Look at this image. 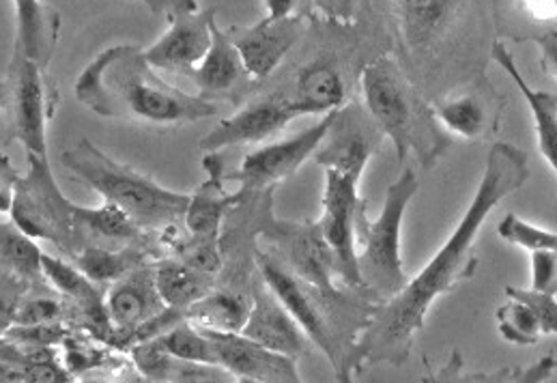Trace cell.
I'll list each match as a JSON object with an SVG mask.
<instances>
[{"label": "cell", "mask_w": 557, "mask_h": 383, "mask_svg": "<svg viewBox=\"0 0 557 383\" xmlns=\"http://www.w3.org/2000/svg\"><path fill=\"white\" fill-rule=\"evenodd\" d=\"M528 177L530 166L525 151L510 143H495L491 147L478 190L448 242L416 279L376 306L356 345L360 371L376 365L403 367L409 360L413 341L418 332L424 330L433 301L440 295L453 293L475 274L478 257L473 242L486 218L506 196L521 190Z\"/></svg>", "instance_id": "cell-1"}, {"label": "cell", "mask_w": 557, "mask_h": 383, "mask_svg": "<svg viewBox=\"0 0 557 383\" xmlns=\"http://www.w3.org/2000/svg\"><path fill=\"white\" fill-rule=\"evenodd\" d=\"M74 94L99 116L151 127H180L220 112L213 101L189 96L160 78L136 46L99 52L78 76Z\"/></svg>", "instance_id": "cell-2"}, {"label": "cell", "mask_w": 557, "mask_h": 383, "mask_svg": "<svg viewBox=\"0 0 557 383\" xmlns=\"http://www.w3.org/2000/svg\"><path fill=\"white\" fill-rule=\"evenodd\" d=\"M255 263L265 287L278 297L308 343L325 354L338 383H354V375L360 373L356 345L379 304L349 288L304 283L265 250H255Z\"/></svg>", "instance_id": "cell-3"}, {"label": "cell", "mask_w": 557, "mask_h": 383, "mask_svg": "<svg viewBox=\"0 0 557 383\" xmlns=\"http://www.w3.org/2000/svg\"><path fill=\"white\" fill-rule=\"evenodd\" d=\"M362 91L369 116L392 138L398 160L407 162L413 153L420 166L431 171L448 151L450 136L398 63L389 57L374 59L362 72Z\"/></svg>", "instance_id": "cell-4"}, {"label": "cell", "mask_w": 557, "mask_h": 383, "mask_svg": "<svg viewBox=\"0 0 557 383\" xmlns=\"http://www.w3.org/2000/svg\"><path fill=\"white\" fill-rule=\"evenodd\" d=\"M61 162L76 180L97 192L103 202L114 205L127 215L143 233L177 228V222L186 215L189 194L169 190L132 166L112 160L89 138L65 149Z\"/></svg>", "instance_id": "cell-5"}, {"label": "cell", "mask_w": 557, "mask_h": 383, "mask_svg": "<svg viewBox=\"0 0 557 383\" xmlns=\"http://www.w3.org/2000/svg\"><path fill=\"white\" fill-rule=\"evenodd\" d=\"M418 192L413 169L403 175L385 192V202L376 220L367 213L362 200L356 213V265L364 295L374 304H383L409 283L400 259V226L409 202Z\"/></svg>", "instance_id": "cell-6"}, {"label": "cell", "mask_w": 557, "mask_h": 383, "mask_svg": "<svg viewBox=\"0 0 557 383\" xmlns=\"http://www.w3.org/2000/svg\"><path fill=\"white\" fill-rule=\"evenodd\" d=\"M28 173L20 177L11 220L30 239H46L61 250L74 255V211L76 205L65 198V194L54 182L48 158L28 156Z\"/></svg>", "instance_id": "cell-7"}, {"label": "cell", "mask_w": 557, "mask_h": 383, "mask_svg": "<svg viewBox=\"0 0 557 383\" xmlns=\"http://www.w3.org/2000/svg\"><path fill=\"white\" fill-rule=\"evenodd\" d=\"M4 89V110L9 112L13 136L24 145L28 156L46 158L48 125L54 119L59 99L48 72L13 50Z\"/></svg>", "instance_id": "cell-8"}, {"label": "cell", "mask_w": 557, "mask_h": 383, "mask_svg": "<svg viewBox=\"0 0 557 383\" xmlns=\"http://www.w3.org/2000/svg\"><path fill=\"white\" fill-rule=\"evenodd\" d=\"M360 180V171L325 169L323 213L317 222L334 259L336 285L364 295L356 265V213L364 200L358 194Z\"/></svg>", "instance_id": "cell-9"}, {"label": "cell", "mask_w": 557, "mask_h": 383, "mask_svg": "<svg viewBox=\"0 0 557 383\" xmlns=\"http://www.w3.org/2000/svg\"><path fill=\"white\" fill-rule=\"evenodd\" d=\"M306 17L295 13L293 0H270L263 20L250 26H231L226 35L252 83H261L272 76L282 59L306 35Z\"/></svg>", "instance_id": "cell-10"}, {"label": "cell", "mask_w": 557, "mask_h": 383, "mask_svg": "<svg viewBox=\"0 0 557 383\" xmlns=\"http://www.w3.org/2000/svg\"><path fill=\"white\" fill-rule=\"evenodd\" d=\"M338 110L327 112L317 125L301 129L299 134L280 140V143H270L265 147H259L250 151L242 166L231 175V180L242 184V190L246 196L252 192H270L276 184L293 177L301 164L317 153L321 143L325 140L334 116Z\"/></svg>", "instance_id": "cell-11"}, {"label": "cell", "mask_w": 557, "mask_h": 383, "mask_svg": "<svg viewBox=\"0 0 557 383\" xmlns=\"http://www.w3.org/2000/svg\"><path fill=\"white\" fill-rule=\"evenodd\" d=\"M166 7L171 26L143 54L153 70L189 76L209 52L215 7H200L198 2H169Z\"/></svg>", "instance_id": "cell-12"}, {"label": "cell", "mask_w": 557, "mask_h": 383, "mask_svg": "<svg viewBox=\"0 0 557 383\" xmlns=\"http://www.w3.org/2000/svg\"><path fill=\"white\" fill-rule=\"evenodd\" d=\"M263 233L276 244L270 252L284 270L314 287L334 288V259L321 235L319 222H276L263 226Z\"/></svg>", "instance_id": "cell-13"}, {"label": "cell", "mask_w": 557, "mask_h": 383, "mask_svg": "<svg viewBox=\"0 0 557 383\" xmlns=\"http://www.w3.org/2000/svg\"><path fill=\"white\" fill-rule=\"evenodd\" d=\"M308 114L293 96L261 97L220 121L207 136L200 138V149L218 153L224 147L259 145L282 132L293 119Z\"/></svg>", "instance_id": "cell-14"}, {"label": "cell", "mask_w": 557, "mask_h": 383, "mask_svg": "<svg viewBox=\"0 0 557 383\" xmlns=\"http://www.w3.org/2000/svg\"><path fill=\"white\" fill-rule=\"evenodd\" d=\"M106 314L114 330V347L121 349L123 343L145 323L158 319L169 308L162 301L156 279H153V265H140L121 281H116L108 288V295L103 299Z\"/></svg>", "instance_id": "cell-15"}, {"label": "cell", "mask_w": 557, "mask_h": 383, "mask_svg": "<svg viewBox=\"0 0 557 383\" xmlns=\"http://www.w3.org/2000/svg\"><path fill=\"white\" fill-rule=\"evenodd\" d=\"M218 356V367L239 380L261 383H304L295 360L278 356L242 334H220L202 330Z\"/></svg>", "instance_id": "cell-16"}, {"label": "cell", "mask_w": 557, "mask_h": 383, "mask_svg": "<svg viewBox=\"0 0 557 383\" xmlns=\"http://www.w3.org/2000/svg\"><path fill=\"white\" fill-rule=\"evenodd\" d=\"M504 101L486 78H480L463 94L435 103L433 112L446 132L467 140H480L497 132Z\"/></svg>", "instance_id": "cell-17"}, {"label": "cell", "mask_w": 557, "mask_h": 383, "mask_svg": "<svg viewBox=\"0 0 557 383\" xmlns=\"http://www.w3.org/2000/svg\"><path fill=\"white\" fill-rule=\"evenodd\" d=\"M239 334L290 360L301 358L310 345L301 328L263 281L255 288L252 310Z\"/></svg>", "instance_id": "cell-18"}, {"label": "cell", "mask_w": 557, "mask_h": 383, "mask_svg": "<svg viewBox=\"0 0 557 383\" xmlns=\"http://www.w3.org/2000/svg\"><path fill=\"white\" fill-rule=\"evenodd\" d=\"M189 78L198 89V97L205 101H211L213 97L237 99L252 85V78L248 76L239 52L235 50L226 30L215 24V20L211 24L209 52L189 72Z\"/></svg>", "instance_id": "cell-19"}, {"label": "cell", "mask_w": 557, "mask_h": 383, "mask_svg": "<svg viewBox=\"0 0 557 383\" xmlns=\"http://www.w3.org/2000/svg\"><path fill=\"white\" fill-rule=\"evenodd\" d=\"M202 169L207 171L209 180L189 196L184 220H186L189 237L220 242L224 213L231 207L239 205L246 198V194L244 192L231 194L224 188V160L220 151L207 153L202 158Z\"/></svg>", "instance_id": "cell-20"}, {"label": "cell", "mask_w": 557, "mask_h": 383, "mask_svg": "<svg viewBox=\"0 0 557 383\" xmlns=\"http://www.w3.org/2000/svg\"><path fill=\"white\" fill-rule=\"evenodd\" d=\"M15 15L17 35L13 50H17L24 59L48 72L61 30L59 13L52 7L37 0H17Z\"/></svg>", "instance_id": "cell-21"}, {"label": "cell", "mask_w": 557, "mask_h": 383, "mask_svg": "<svg viewBox=\"0 0 557 383\" xmlns=\"http://www.w3.org/2000/svg\"><path fill=\"white\" fill-rule=\"evenodd\" d=\"M491 54L495 59V63L515 81V85L519 87V91L525 97L534 123H536V136H539V147L543 158L549 162V166L556 171L557 169V96L556 94H547V91H534L525 78L521 76L517 61L512 57V52L502 44L495 41L491 48Z\"/></svg>", "instance_id": "cell-22"}, {"label": "cell", "mask_w": 557, "mask_h": 383, "mask_svg": "<svg viewBox=\"0 0 557 383\" xmlns=\"http://www.w3.org/2000/svg\"><path fill=\"white\" fill-rule=\"evenodd\" d=\"M252 299L237 291H213L191 304L186 310V321L220 334H239L250 317Z\"/></svg>", "instance_id": "cell-23"}, {"label": "cell", "mask_w": 557, "mask_h": 383, "mask_svg": "<svg viewBox=\"0 0 557 383\" xmlns=\"http://www.w3.org/2000/svg\"><path fill=\"white\" fill-rule=\"evenodd\" d=\"M556 371V356H543L530 367H504L493 373H467L465 360L459 349H455L448 362L437 371L424 378V383H545L552 380Z\"/></svg>", "instance_id": "cell-24"}, {"label": "cell", "mask_w": 557, "mask_h": 383, "mask_svg": "<svg viewBox=\"0 0 557 383\" xmlns=\"http://www.w3.org/2000/svg\"><path fill=\"white\" fill-rule=\"evenodd\" d=\"M293 99L308 114H327L345 106V83L332 63L317 61L304 67L295 83Z\"/></svg>", "instance_id": "cell-25"}, {"label": "cell", "mask_w": 557, "mask_h": 383, "mask_svg": "<svg viewBox=\"0 0 557 383\" xmlns=\"http://www.w3.org/2000/svg\"><path fill=\"white\" fill-rule=\"evenodd\" d=\"M153 279L166 308L184 310V312L191 304H196L207 293H211L213 287V276L200 274L177 259L156 263Z\"/></svg>", "instance_id": "cell-26"}, {"label": "cell", "mask_w": 557, "mask_h": 383, "mask_svg": "<svg viewBox=\"0 0 557 383\" xmlns=\"http://www.w3.org/2000/svg\"><path fill=\"white\" fill-rule=\"evenodd\" d=\"M0 270L9 272L28 288H44L46 283L41 274V248L13 222L0 224Z\"/></svg>", "instance_id": "cell-27"}, {"label": "cell", "mask_w": 557, "mask_h": 383, "mask_svg": "<svg viewBox=\"0 0 557 383\" xmlns=\"http://www.w3.org/2000/svg\"><path fill=\"white\" fill-rule=\"evenodd\" d=\"M140 246L121 250L108 248H85L72 257V263L94 283L95 287H112L116 281L145 265V252Z\"/></svg>", "instance_id": "cell-28"}, {"label": "cell", "mask_w": 557, "mask_h": 383, "mask_svg": "<svg viewBox=\"0 0 557 383\" xmlns=\"http://www.w3.org/2000/svg\"><path fill=\"white\" fill-rule=\"evenodd\" d=\"M457 2H440V0H416V2H400V20L403 33L409 46L420 48L429 46L450 22L457 11Z\"/></svg>", "instance_id": "cell-29"}, {"label": "cell", "mask_w": 557, "mask_h": 383, "mask_svg": "<svg viewBox=\"0 0 557 383\" xmlns=\"http://www.w3.org/2000/svg\"><path fill=\"white\" fill-rule=\"evenodd\" d=\"M160 349H164L169 356L175 360H182L187 365H198V367H218V356L211 338L196 325L182 321L162 336L153 338Z\"/></svg>", "instance_id": "cell-30"}, {"label": "cell", "mask_w": 557, "mask_h": 383, "mask_svg": "<svg viewBox=\"0 0 557 383\" xmlns=\"http://www.w3.org/2000/svg\"><path fill=\"white\" fill-rule=\"evenodd\" d=\"M497 330L504 341L521 347H532L541 341L543 328L530 306L519 299H508L495 310Z\"/></svg>", "instance_id": "cell-31"}, {"label": "cell", "mask_w": 557, "mask_h": 383, "mask_svg": "<svg viewBox=\"0 0 557 383\" xmlns=\"http://www.w3.org/2000/svg\"><path fill=\"white\" fill-rule=\"evenodd\" d=\"M61 347L65 351V369L72 375L116 365L112 351H108L106 347L97 345L91 336H83V334H72L70 332L65 336V341L61 343Z\"/></svg>", "instance_id": "cell-32"}, {"label": "cell", "mask_w": 557, "mask_h": 383, "mask_svg": "<svg viewBox=\"0 0 557 383\" xmlns=\"http://www.w3.org/2000/svg\"><path fill=\"white\" fill-rule=\"evenodd\" d=\"M497 235L512 244L519 246L528 252H539V250H556L557 235L554 231L547 228H539L530 222H525L523 218L515 215V213H506L502 218V222L497 224Z\"/></svg>", "instance_id": "cell-33"}, {"label": "cell", "mask_w": 557, "mask_h": 383, "mask_svg": "<svg viewBox=\"0 0 557 383\" xmlns=\"http://www.w3.org/2000/svg\"><path fill=\"white\" fill-rule=\"evenodd\" d=\"M65 306L57 297H22L15 314H13V325L20 328H30V325H46V323H59L63 317Z\"/></svg>", "instance_id": "cell-34"}, {"label": "cell", "mask_w": 557, "mask_h": 383, "mask_svg": "<svg viewBox=\"0 0 557 383\" xmlns=\"http://www.w3.org/2000/svg\"><path fill=\"white\" fill-rule=\"evenodd\" d=\"M506 297L508 299H519L525 306L534 310V314L541 321L543 336L545 334H556L557 332V301L556 295H545L536 293L532 288L506 287Z\"/></svg>", "instance_id": "cell-35"}, {"label": "cell", "mask_w": 557, "mask_h": 383, "mask_svg": "<svg viewBox=\"0 0 557 383\" xmlns=\"http://www.w3.org/2000/svg\"><path fill=\"white\" fill-rule=\"evenodd\" d=\"M557 255L556 250L532 252V291L556 295Z\"/></svg>", "instance_id": "cell-36"}, {"label": "cell", "mask_w": 557, "mask_h": 383, "mask_svg": "<svg viewBox=\"0 0 557 383\" xmlns=\"http://www.w3.org/2000/svg\"><path fill=\"white\" fill-rule=\"evenodd\" d=\"M26 288L28 287L22 281H17L9 272L0 270V334H4L7 330L13 328L15 308Z\"/></svg>", "instance_id": "cell-37"}, {"label": "cell", "mask_w": 557, "mask_h": 383, "mask_svg": "<svg viewBox=\"0 0 557 383\" xmlns=\"http://www.w3.org/2000/svg\"><path fill=\"white\" fill-rule=\"evenodd\" d=\"M20 182L17 169L11 164V160L0 153V213H11L13 205V192Z\"/></svg>", "instance_id": "cell-38"}, {"label": "cell", "mask_w": 557, "mask_h": 383, "mask_svg": "<svg viewBox=\"0 0 557 383\" xmlns=\"http://www.w3.org/2000/svg\"><path fill=\"white\" fill-rule=\"evenodd\" d=\"M536 44L541 46V52H543V67H545V74L552 76V78H556V26L547 28L541 37H536Z\"/></svg>", "instance_id": "cell-39"}, {"label": "cell", "mask_w": 557, "mask_h": 383, "mask_svg": "<svg viewBox=\"0 0 557 383\" xmlns=\"http://www.w3.org/2000/svg\"><path fill=\"white\" fill-rule=\"evenodd\" d=\"M7 103V89H4V83H0V108H4Z\"/></svg>", "instance_id": "cell-40"}, {"label": "cell", "mask_w": 557, "mask_h": 383, "mask_svg": "<svg viewBox=\"0 0 557 383\" xmlns=\"http://www.w3.org/2000/svg\"><path fill=\"white\" fill-rule=\"evenodd\" d=\"M81 383H114L108 382V380H103V378H87V380H83Z\"/></svg>", "instance_id": "cell-41"}, {"label": "cell", "mask_w": 557, "mask_h": 383, "mask_svg": "<svg viewBox=\"0 0 557 383\" xmlns=\"http://www.w3.org/2000/svg\"><path fill=\"white\" fill-rule=\"evenodd\" d=\"M237 383H261V382H250V380H239Z\"/></svg>", "instance_id": "cell-42"}]
</instances>
